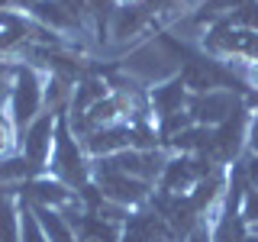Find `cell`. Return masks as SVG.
Returning a JSON list of instances; mask_svg holds the SVG:
<instances>
[{
    "instance_id": "obj_1",
    "label": "cell",
    "mask_w": 258,
    "mask_h": 242,
    "mask_svg": "<svg viewBox=\"0 0 258 242\" xmlns=\"http://www.w3.org/2000/svg\"><path fill=\"white\" fill-rule=\"evenodd\" d=\"M48 171L55 181H61L71 191H84L91 177V158H87L84 145L68 126V116L58 113V123H55V142H52V158H48Z\"/></svg>"
},
{
    "instance_id": "obj_2",
    "label": "cell",
    "mask_w": 258,
    "mask_h": 242,
    "mask_svg": "<svg viewBox=\"0 0 258 242\" xmlns=\"http://www.w3.org/2000/svg\"><path fill=\"white\" fill-rule=\"evenodd\" d=\"M248 119H252V107L236 110L226 123L213 126V136H210V161L220 168H229L245 155V139H248Z\"/></svg>"
},
{
    "instance_id": "obj_3",
    "label": "cell",
    "mask_w": 258,
    "mask_h": 242,
    "mask_svg": "<svg viewBox=\"0 0 258 242\" xmlns=\"http://www.w3.org/2000/svg\"><path fill=\"white\" fill-rule=\"evenodd\" d=\"M91 177H94L97 191H100L110 204H119L126 210L142 207L145 200L152 197V191H155V184L139 181V177H129V174H119V171H113V168H103L100 161L91 165Z\"/></svg>"
},
{
    "instance_id": "obj_4",
    "label": "cell",
    "mask_w": 258,
    "mask_h": 242,
    "mask_svg": "<svg viewBox=\"0 0 258 242\" xmlns=\"http://www.w3.org/2000/svg\"><path fill=\"white\" fill-rule=\"evenodd\" d=\"M45 84L39 81L36 68H16L10 87V116L16 129H26L45 107Z\"/></svg>"
},
{
    "instance_id": "obj_5",
    "label": "cell",
    "mask_w": 258,
    "mask_h": 242,
    "mask_svg": "<svg viewBox=\"0 0 258 242\" xmlns=\"http://www.w3.org/2000/svg\"><path fill=\"white\" fill-rule=\"evenodd\" d=\"M213 168L210 158H200V155H168L165 168H161V177H158V191L165 194H190L194 184L200 177H207Z\"/></svg>"
},
{
    "instance_id": "obj_6",
    "label": "cell",
    "mask_w": 258,
    "mask_h": 242,
    "mask_svg": "<svg viewBox=\"0 0 258 242\" xmlns=\"http://www.w3.org/2000/svg\"><path fill=\"white\" fill-rule=\"evenodd\" d=\"M245 107V97L232 94V91H204V94H190L187 97V113L197 126H220L232 116L236 110Z\"/></svg>"
},
{
    "instance_id": "obj_7",
    "label": "cell",
    "mask_w": 258,
    "mask_h": 242,
    "mask_svg": "<svg viewBox=\"0 0 258 242\" xmlns=\"http://www.w3.org/2000/svg\"><path fill=\"white\" fill-rule=\"evenodd\" d=\"M55 123H58V113H39L32 123L23 129V142H20V155L29 161L36 171L48 168L52 158V142H55Z\"/></svg>"
},
{
    "instance_id": "obj_8",
    "label": "cell",
    "mask_w": 258,
    "mask_h": 242,
    "mask_svg": "<svg viewBox=\"0 0 258 242\" xmlns=\"http://www.w3.org/2000/svg\"><path fill=\"white\" fill-rule=\"evenodd\" d=\"M187 84H184L177 75L165 78V81H155V84L149 87V110L155 113V119H165L171 116V113H181L187 110Z\"/></svg>"
},
{
    "instance_id": "obj_9",
    "label": "cell",
    "mask_w": 258,
    "mask_h": 242,
    "mask_svg": "<svg viewBox=\"0 0 258 242\" xmlns=\"http://www.w3.org/2000/svg\"><path fill=\"white\" fill-rule=\"evenodd\" d=\"M29 13H32V20H36L39 26L52 29L55 36H58V32H78L84 26L71 10H64L58 0H39L36 7H29Z\"/></svg>"
},
{
    "instance_id": "obj_10",
    "label": "cell",
    "mask_w": 258,
    "mask_h": 242,
    "mask_svg": "<svg viewBox=\"0 0 258 242\" xmlns=\"http://www.w3.org/2000/svg\"><path fill=\"white\" fill-rule=\"evenodd\" d=\"M110 94V84L107 78H97V75H84L75 84V91H71V100H68V116H81V113H87L94 107L97 100H103V97Z\"/></svg>"
},
{
    "instance_id": "obj_11",
    "label": "cell",
    "mask_w": 258,
    "mask_h": 242,
    "mask_svg": "<svg viewBox=\"0 0 258 242\" xmlns=\"http://www.w3.org/2000/svg\"><path fill=\"white\" fill-rule=\"evenodd\" d=\"M32 213H36V220H39V226H42V232H45L48 242H78V239H75V229H71V223L61 216V210L32 207Z\"/></svg>"
},
{
    "instance_id": "obj_12",
    "label": "cell",
    "mask_w": 258,
    "mask_h": 242,
    "mask_svg": "<svg viewBox=\"0 0 258 242\" xmlns=\"http://www.w3.org/2000/svg\"><path fill=\"white\" fill-rule=\"evenodd\" d=\"M242 4H245V0H200L197 10L190 13V23H197V26H204V29H207L210 23L226 20L229 13H236Z\"/></svg>"
},
{
    "instance_id": "obj_13",
    "label": "cell",
    "mask_w": 258,
    "mask_h": 242,
    "mask_svg": "<svg viewBox=\"0 0 258 242\" xmlns=\"http://www.w3.org/2000/svg\"><path fill=\"white\" fill-rule=\"evenodd\" d=\"M0 242H20V213L10 197H0Z\"/></svg>"
},
{
    "instance_id": "obj_14",
    "label": "cell",
    "mask_w": 258,
    "mask_h": 242,
    "mask_svg": "<svg viewBox=\"0 0 258 242\" xmlns=\"http://www.w3.org/2000/svg\"><path fill=\"white\" fill-rule=\"evenodd\" d=\"M39 171L29 165L26 158H10V161H0V181H23V177H36Z\"/></svg>"
},
{
    "instance_id": "obj_15",
    "label": "cell",
    "mask_w": 258,
    "mask_h": 242,
    "mask_svg": "<svg viewBox=\"0 0 258 242\" xmlns=\"http://www.w3.org/2000/svg\"><path fill=\"white\" fill-rule=\"evenodd\" d=\"M226 23H232V26H242V29H252V32H258V0H245V4H242L236 13H229V16H226Z\"/></svg>"
},
{
    "instance_id": "obj_16",
    "label": "cell",
    "mask_w": 258,
    "mask_h": 242,
    "mask_svg": "<svg viewBox=\"0 0 258 242\" xmlns=\"http://www.w3.org/2000/svg\"><path fill=\"white\" fill-rule=\"evenodd\" d=\"M239 216L248 223V229H252V226H258V191H245V194H242Z\"/></svg>"
},
{
    "instance_id": "obj_17",
    "label": "cell",
    "mask_w": 258,
    "mask_h": 242,
    "mask_svg": "<svg viewBox=\"0 0 258 242\" xmlns=\"http://www.w3.org/2000/svg\"><path fill=\"white\" fill-rule=\"evenodd\" d=\"M242 165V174H245V184L248 191H258V155H252V152H245V155L239 158Z\"/></svg>"
},
{
    "instance_id": "obj_18",
    "label": "cell",
    "mask_w": 258,
    "mask_h": 242,
    "mask_svg": "<svg viewBox=\"0 0 258 242\" xmlns=\"http://www.w3.org/2000/svg\"><path fill=\"white\" fill-rule=\"evenodd\" d=\"M232 68H236L239 75L248 81V87L258 94V62H252V65H232Z\"/></svg>"
},
{
    "instance_id": "obj_19",
    "label": "cell",
    "mask_w": 258,
    "mask_h": 242,
    "mask_svg": "<svg viewBox=\"0 0 258 242\" xmlns=\"http://www.w3.org/2000/svg\"><path fill=\"white\" fill-rule=\"evenodd\" d=\"M10 75H16V68L10 71L4 62H0V107H4V100L10 97V87H13V81H10Z\"/></svg>"
},
{
    "instance_id": "obj_20",
    "label": "cell",
    "mask_w": 258,
    "mask_h": 242,
    "mask_svg": "<svg viewBox=\"0 0 258 242\" xmlns=\"http://www.w3.org/2000/svg\"><path fill=\"white\" fill-rule=\"evenodd\" d=\"M10 149H13V129H10V123H7L4 116H0V158H4Z\"/></svg>"
},
{
    "instance_id": "obj_21",
    "label": "cell",
    "mask_w": 258,
    "mask_h": 242,
    "mask_svg": "<svg viewBox=\"0 0 258 242\" xmlns=\"http://www.w3.org/2000/svg\"><path fill=\"white\" fill-rule=\"evenodd\" d=\"M184 242H213V236H210V223L204 220L197 229L190 232V236H184Z\"/></svg>"
},
{
    "instance_id": "obj_22",
    "label": "cell",
    "mask_w": 258,
    "mask_h": 242,
    "mask_svg": "<svg viewBox=\"0 0 258 242\" xmlns=\"http://www.w3.org/2000/svg\"><path fill=\"white\" fill-rule=\"evenodd\" d=\"M129 4H139V0H113V7H129Z\"/></svg>"
},
{
    "instance_id": "obj_23",
    "label": "cell",
    "mask_w": 258,
    "mask_h": 242,
    "mask_svg": "<svg viewBox=\"0 0 258 242\" xmlns=\"http://www.w3.org/2000/svg\"><path fill=\"white\" fill-rule=\"evenodd\" d=\"M242 242H258V232H248V236L242 239Z\"/></svg>"
},
{
    "instance_id": "obj_24",
    "label": "cell",
    "mask_w": 258,
    "mask_h": 242,
    "mask_svg": "<svg viewBox=\"0 0 258 242\" xmlns=\"http://www.w3.org/2000/svg\"><path fill=\"white\" fill-rule=\"evenodd\" d=\"M181 4H184V7H187V4H194V0H181ZM197 4H200V0H197Z\"/></svg>"
}]
</instances>
